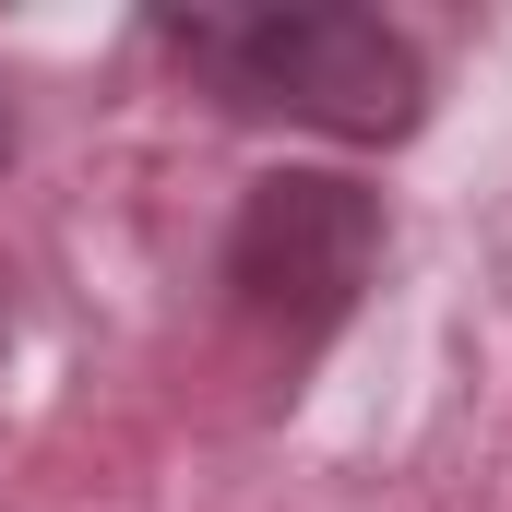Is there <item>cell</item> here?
Instances as JSON below:
<instances>
[{
	"mask_svg": "<svg viewBox=\"0 0 512 512\" xmlns=\"http://www.w3.org/2000/svg\"><path fill=\"white\" fill-rule=\"evenodd\" d=\"M179 60H203L227 84V108L334 131V143H405L429 120V72L382 12H334V0H274V12H191L167 24Z\"/></svg>",
	"mask_w": 512,
	"mask_h": 512,
	"instance_id": "obj_1",
	"label": "cell"
},
{
	"mask_svg": "<svg viewBox=\"0 0 512 512\" xmlns=\"http://www.w3.org/2000/svg\"><path fill=\"white\" fill-rule=\"evenodd\" d=\"M382 274V191H358L346 167H274L251 179L239 227H227V286L262 334L310 346L358 310V286Z\"/></svg>",
	"mask_w": 512,
	"mask_h": 512,
	"instance_id": "obj_2",
	"label": "cell"
},
{
	"mask_svg": "<svg viewBox=\"0 0 512 512\" xmlns=\"http://www.w3.org/2000/svg\"><path fill=\"white\" fill-rule=\"evenodd\" d=\"M0 334H12V298H0Z\"/></svg>",
	"mask_w": 512,
	"mask_h": 512,
	"instance_id": "obj_3",
	"label": "cell"
}]
</instances>
